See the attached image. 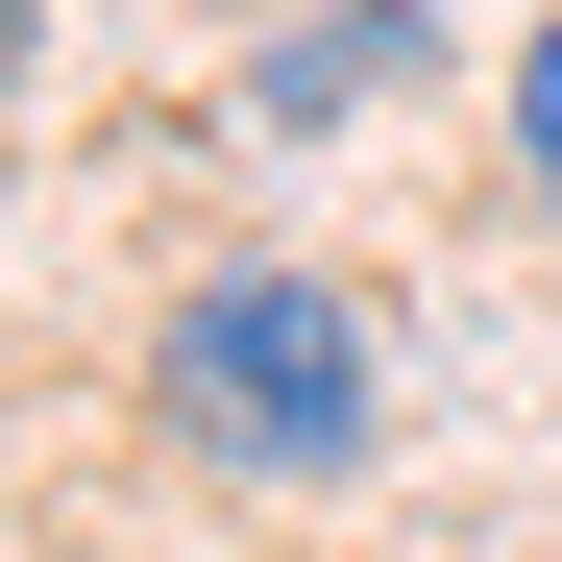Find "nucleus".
Instances as JSON below:
<instances>
[{
  "mask_svg": "<svg viewBox=\"0 0 562 562\" xmlns=\"http://www.w3.org/2000/svg\"><path fill=\"white\" fill-rule=\"evenodd\" d=\"M147 392L196 464H245V490H342L367 440H392V342H367L342 269H196L147 342Z\"/></svg>",
  "mask_w": 562,
  "mask_h": 562,
  "instance_id": "1",
  "label": "nucleus"
},
{
  "mask_svg": "<svg viewBox=\"0 0 562 562\" xmlns=\"http://www.w3.org/2000/svg\"><path fill=\"white\" fill-rule=\"evenodd\" d=\"M440 74V0H318V25H269L245 49V123L294 147V123H367V99H416Z\"/></svg>",
  "mask_w": 562,
  "mask_h": 562,
  "instance_id": "2",
  "label": "nucleus"
},
{
  "mask_svg": "<svg viewBox=\"0 0 562 562\" xmlns=\"http://www.w3.org/2000/svg\"><path fill=\"white\" fill-rule=\"evenodd\" d=\"M514 147H538V196H562V0H538V49H514Z\"/></svg>",
  "mask_w": 562,
  "mask_h": 562,
  "instance_id": "3",
  "label": "nucleus"
},
{
  "mask_svg": "<svg viewBox=\"0 0 562 562\" xmlns=\"http://www.w3.org/2000/svg\"><path fill=\"white\" fill-rule=\"evenodd\" d=\"M25 49H49V0H0V74H25Z\"/></svg>",
  "mask_w": 562,
  "mask_h": 562,
  "instance_id": "4",
  "label": "nucleus"
}]
</instances>
